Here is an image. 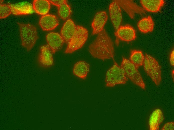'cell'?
<instances>
[{"instance_id":"6da1fadb","label":"cell","mask_w":174,"mask_h":130,"mask_svg":"<svg viewBox=\"0 0 174 130\" xmlns=\"http://www.w3.org/2000/svg\"><path fill=\"white\" fill-rule=\"evenodd\" d=\"M89 52L94 58L102 60H114V43L104 29L89 45Z\"/></svg>"},{"instance_id":"7a4b0ae2","label":"cell","mask_w":174,"mask_h":130,"mask_svg":"<svg viewBox=\"0 0 174 130\" xmlns=\"http://www.w3.org/2000/svg\"><path fill=\"white\" fill-rule=\"evenodd\" d=\"M18 24L20 27L22 46L28 51H30L38 38L36 28L34 25L30 24L18 23Z\"/></svg>"},{"instance_id":"3957f363","label":"cell","mask_w":174,"mask_h":130,"mask_svg":"<svg viewBox=\"0 0 174 130\" xmlns=\"http://www.w3.org/2000/svg\"><path fill=\"white\" fill-rule=\"evenodd\" d=\"M114 65L107 71L105 82L106 87H112L118 84H124L128 81V78L123 70L115 60Z\"/></svg>"},{"instance_id":"277c9868","label":"cell","mask_w":174,"mask_h":130,"mask_svg":"<svg viewBox=\"0 0 174 130\" xmlns=\"http://www.w3.org/2000/svg\"><path fill=\"white\" fill-rule=\"evenodd\" d=\"M145 72L157 86L162 81L161 67L158 62L153 57L146 53L143 64Z\"/></svg>"},{"instance_id":"5b68a950","label":"cell","mask_w":174,"mask_h":130,"mask_svg":"<svg viewBox=\"0 0 174 130\" xmlns=\"http://www.w3.org/2000/svg\"><path fill=\"white\" fill-rule=\"evenodd\" d=\"M88 35V31L86 28L76 25L75 33L68 44L65 53H71L81 48L86 41Z\"/></svg>"},{"instance_id":"8992f818","label":"cell","mask_w":174,"mask_h":130,"mask_svg":"<svg viewBox=\"0 0 174 130\" xmlns=\"http://www.w3.org/2000/svg\"><path fill=\"white\" fill-rule=\"evenodd\" d=\"M120 66L126 76L134 84L142 89H145V84L140 72L129 60L122 57Z\"/></svg>"},{"instance_id":"52a82bcc","label":"cell","mask_w":174,"mask_h":130,"mask_svg":"<svg viewBox=\"0 0 174 130\" xmlns=\"http://www.w3.org/2000/svg\"><path fill=\"white\" fill-rule=\"evenodd\" d=\"M114 0L125 10L132 19L134 18L136 14L140 15L146 14L144 8L138 6L132 0Z\"/></svg>"},{"instance_id":"ba28073f","label":"cell","mask_w":174,"mask_h":130,"mask_svg":"<svg viewBox=\"0 0 174 130\" xmlns=\"http://www.w3.org/2000/svg\"><path fill=\"white\" fill-rule=\"evenodd\" d=\"M114 34L118 38L124 41H132L136 38L135 30L132 26L128 24L120 25Z\"/></svg>"},{"instance_id":"9c48e42d","label":"cell","mask_w":174,"mask_h":130,"mask_svg":"<svg viewBox=\"0 0 174 130\" xmlns=\"http://www.w3.org/2000/svg\"><path fill=\"white\" fill-rule=\"evenodd\" d=\"M110 18L116 31L120 26L122 20V14L120 6L114 0L109 6Z\"/></svg>"},{"instance_id":"30bf717a","label":"cell","mask_w":174,"mask_h":130,"mask_svg":"<svg viewBox=\"0 0 174 130\" xmlns=\"http://www.w3.org/2000/svg\"><path fill=\"white\" fill-rule=\"evenodd\" d=\"M108 16L105 11H100L96 14L92 23V35L98 34L103 29L107 21Z\"/></svg>"},{"instance_id":"8fae6325","label":"cell","mask_w":174,"mask_h":130,"mask_svg":"<svg viewBox=\"0 0 174 130\" xmlns=\"http://www.w3.org/2000/svg\"><path fill=\"white\" fill-rule=\"evenodd\" d=\"M38 58L40 64L44 67H49L54 63L52 52L48 44L42 46Z\"/></svg>"},{"instance_id":"7c38bea8","label":"cell","mask_w":174,"mask_h":130,"mask_svg":"<svg viewBox=\"0 0 174 130\" xmlns=\"http://www.w3.org/2000/svg\"><path fill=\"white\" fill-rule=\"evenodd\" d=\"M46 38L48 44L53 54L61 49L64 42L60 35L57 32L48 33L46 36Z\"/></svg>"},{"instance_id":"4fadbf2b","label":"cell","mask_w":174,"mask_h":130,"mask_svg":"<svg viewBox=\"0 0 174 130\" xmlns=\"http://www.w3.org/2000/svg\"><path fill=\"white\" fill-rule=\"evenodd\" d=\"M76 26L71 19L67 20L64 24L60 31V35L64 42L68 44L74 35Z\"/></svg>"},{"instance_id":"5bb4252c","label":"cell","mask_w":174,"mask_h":130,"mask_svg":"<svg viewBox=\"0 0 174 130\" xmlns=\"http://www.w3.org/2000/svg\"><path fill=\"white\" fill-rule=\"evenodd\" d=\"M39 24L43 30L48 31L55 28L58 25L59 22L56 16L48 14L40 18Z\"/></svg>"},{"instance_id":"9a60e30c","label":"cell","mask_w":174,"mask_h":130,"mask_svg":"<svg viewBox=\"0 0 174 130\" xmlns=\"http://www.w3.org/2000/svg\"><path fill=\"white\" fill-rule=\"evenodd\" d=\"M12 13L15 15L30 14L34 12L33 5L28 2H22L16 4H10Z\"/></svg>"},{"instance_id":"2e32d148","label":"cell","mask_w":174,"mask_h":130,"mask_svg":"<svg viewBox=\"0 0 174 130\" xmlns=\"http://www.w3.org/2000/svg\"><path fill=\"white\" fill-rule=\"evenodd\" d=\"M164 117L162 112L159 108L154 110L151 114L150 117L149 124V129L150 130H158L162 122Z\"/></svg>"},{"instance_id":"e0dca14e","label":"cell","mask_w":174,"mask_h":130,"mask_svg":"<svg viewBox=\"0 0 174 130\" xmlns=\"http://www.w3.org/2000/svg\"><path fill=\"white\" fill-rule=\"evenodd\" d=\"M90 68L89 64L84 60H80L74 64L73 70V74L83 80L85 79Z\"/></svg>"},{"instance_id":"ac0fdd59","label":"cell","mask_w":174,"mask_h":130,"mask_svg":"<svg viewBox=\"0 0 174 130\" xmlns=\"http://www.w3.org/2000/svg\"><path fill=\"white\" fill-rule=\"evenodd\" d=\"M140 2L145 10L153 12L160 11L164 2L163 0H142Z\"/></svg>"},{"instance_id":"d6986e66","label":"cell","mask_w":174,"mask_h":130,"mask_svg":"<svg viewBox=\"0 0 174 130\" xmlns=\"http://www.w3.org/2000/svg\"><path fill=\"white\" fill-rule=\"evenodd\" d=\"M34 10L37 14L42 15L46 14L50 8V3L49 0H34L33 3Z\"/></svg>"},{"instance_id":"ffe728a7","label":"cell","mask_w":174,"mask_h":130,"mask_svg":"<svg viewBox=\"0 0 174 130\" xmlns=\"http://www.w3.org/2000/svg\"><path fill=\"white\" fill-rule=\"evenodd\" d=\"M154 23L150 16L144 18L139 21L137 24L139 30L144 33L152 31Z\"/></svg>"},{"instance_id":"44dd1931","label":"cell","mask_w":174,"mask_h":130,"mask_svg":"<svg viewBox=\"0 0 174 130\" xmlns=\"http://www.w3.org/2000/svg\"><path fill=\"white\" fill-rule=\"evenodd\" d=\"M144 58L145 56L141 51L132 50L129 60L138 68L143 65Z\"/></svg>"},{"instance_id":"7402d4cb","label":"cell","mask_w":174,"mask_h":130,"mask_svg":"<svg viewBox=\"0 0 174 130\" xmlns=\"http://www.w3.org/2000/svg\"><path fill=\"white\" fill-rule=\"evenodd\" d=\"M72 11L70 7L67 3L64 1L58 6V16L64 20H66L70 17Z\"/></svg>"},{"instance_id":"603a6c76","label":"cell","mask_w":174,"mask_h":130,"mask_svg":"<svg viewBox=\"0 0 174 130\" xmlns=\"http://www.w3.org/2000/svg\"><path fill=\"white\" fill-rule=\"evenodd\" d=\"M0 18H5L12 13L10 3L0 4Z\"/></svg>"},{"instance_id":"cb8c5ba5","label":"cell","mask_w":174,"mask_h":130,"mask_svg":"<svg viewBox=\"0 0 174 130\" xmlns=\"http://www.w3.org/2000/svg\"><path fill=\"white\" fill-rule=\"evenodd\" d=\"M174 122H168L165 124L161 129L162 130H174Z\"/></svg>"},{"instance_id":"d4e9b609","label":"cell","mask_w":174,"mask_h":130,"mask_svg":"<svg viewBox=\"0 0 174 130\" xmlns=\"http://www.w3.org/2000/svg\"><path fill=\"white\" fill-rule=\"evenodd\" d=\"M50 2L52 4L58 6L62 3H63L65 1V0H49Z\"/></svg>"},{"instance_id":"484cf974","label":"cell","mask_w":174,"mask_h":130,"mask_svg":"<svg viewBox=\"0 0 174 130\" xmlns=\"http://www.w3.org/2000/svg\"><path fill=\"white\" fill-rule=\"evenodd\" d=\"M174 50H172L170 53V60L171 65L173 66L174 65Z\"/></svg>"},{"instance_id":"4316f807","label":"cell","mask_w":174,"mask_h":130,"mask_svg":"<svg viewBox=\"0 0 174 130\" xmlns=\"http://www.w3.org/2000/svg\"><path fill=\"white\" fill-rule=\"evenodd\" d=\"M174 70H173L172 71V78H173V79H174Z\"/></svg>"}]
</instances>
